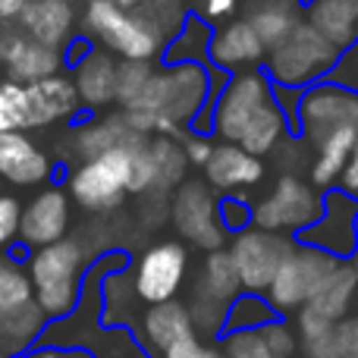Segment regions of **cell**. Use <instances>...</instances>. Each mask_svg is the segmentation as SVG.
I'll return each mask as SVG.
<instances>
[{
	"instance_id": "681fc988",
	"label": "cell",
	"mask_w": 358,
	"mask_h": 358,
	"mask_svg": "<svg viewBox=\"0 0 358 358\" xmlns=\"http://www.w3.org/2000/svg\"><path fill=\"white\" fill-rule=\"evenodd\" d=\"M63 358H94V352H88L82 346H66L63 349Z\"/></svg>"
},
{
	"instance_id": "cb8c5ba5",
	"label": "cell",
	"mask_w": 358,
	"mask_h": 358,
	"mask_svg": "<svg viewBox=\"0 0 358 358\" xmlns=\"http://www.w3.org/2000/svg\"><path fill=\"white\" fill-rule=\"evenodd\" d=\"M151 136H142V132L132 129V123L126 120V113H107L101 120H92V123L79 126V132L73 136V148L82 161L88 157H98L107 155V151H117V148H132V145L145 142Z\"/></svg>"
},
{
	"instance_id": "f907efd6",
	"label": "cell",
	"mask_w": 358,
	"mask_h": 358,
	"mask_svg": "<svg viewBox=\"0 0 358 358\" xmlns=\"http://www.w3.org/2000/svg\"><path fill=\"white\" fill-rule=\"evenodd\" d=\"M208 358H227V355H223V349H208Z\"/></svg>"
},
{
	"instance_id": "bcb514c9",
	"label": "cell",
	"mask_w": 358,
	"mask_h": 358,
	"mask_svg": "<svg viewBox=\"0 0 358 358\" xmlns=\"http://www.w3.org/2000/svg\"><path fill=\"white\" fill-rule=\"evenodd\" d=\"M29 0H0V22H19Z\"/></svg>"
},
{
	"instance_id": "74e56055",
	"label": "cell",
	"mask_w": 358,
	"mask_h": 358,
	"mask_svg": "<svg viewBox=\"0 0 358 358\" xmlns=\"http://www.w3.org/2000/svg\"><path fill=\"white\" fill-rule=\"evenodd\" d=\"M261 330H264V340H267V346H271L273 358H292L299 352V334L286 321L277 317V321H271Z\"/></svg>"
},
{
	"instance_id": "f1b7e54d",
	"label": "cell",
	"mask_w": 358,
	"mask_h": 358,
	"mask_svg": "<svg viewBox=\"0 0 358 358\" xmlns=\"http://www.w3.org/2000/svg\"><path fill=\"white\" fill-rule=\"evenodd\" d=\"M148 161H151V176H155V192L173 195L179 185L185 182L189 157H185L182 145L176 142V136H151L148 138Z\"/></svg>"
},
{
	"instance_id": "6da1fadb",
	"label": "cell",
	"mask_w": 358,
	"mask_h": 358,
	"mask_svg": "<svg viewBox=\"0 0 358 358\" xmlns=\"http://www.w3.org/2000/svg\"><path fill=\"white\" fill-rule=\"evenodd\" d=\"M210 69L201 63H170L151 76L145 94L129 107L126 120L142 136H176L182 126L198 123V113L210 107Z\"/></svg>"
},
{
	"instance_id": "d4e9b609",
	"label": "cell",
	"mask_w": 358,
	"mask_h": 358,
	"mask_svg": "<svg viewBox=\"0 0 358 358\" xmlns=\"http://www.w3.org/2000/svg\"><path fill=\"white\" fill-rule=\"evenodd\" d=\"M305 6H308V22L340 54L358 41V0H308Z\"/></svg>"
},
{
	"instance_id": "2e32d148",
	"label": "cell",
	"mask_w": 358,
	"mask_h": 358,
	"mask_svg": "<svg viewBox=\"0 0 358 358\" xmlns=\"http://www.w3.org/2000/svg\"><path fill=\"white\" fill-rule=\"evenodd\" d=\"M0 66H3L6 79L13 82H41L50 76H60V69L66 66V57L35 41L16 25V29L0 31Z\"/></svg>"
},
{
	"instance_id": "603a6c76",
	"label": "cell",
	"mask_w": 358,
	"mask_h": 358,
	"mask_svg": "<svg viewBox=\"0 0 358 358\" xmlns=\"http://www.w3.org/2000/svg\"><path fill=\"white\" fill-rule=\"evenodd\" d=\"M264 179V161L248 155L242 145L220 142L204 167V182L214 192H242Z\"/></svg>"
},
{
	"instance_id": "ab89813d",
	"label": "cell",
	"mask_w": 358,
	"mask_h": 358,
	"mask_svg": "<svg viewBox=\"0 0 358 358\" xmlns=\"http://www.w3.org/2000/svg\"><path fill=\"white\" fill-rule=\"evenodd\" d=\"M19 223H22V204H19V198L0 195V252L19 239Z\"/></svg>"
},
{
	"instance_id": "44dd1931",
	"label": "cell",
	"mask_w": 358,
	"mask_h": 358,
	"mask_svg": "<svg viewBox=\"0 0 358 358\" xmlns=\"http://www.w3.org/2000/svg\"><path fill=\"white\" fill-rule=\"evenodd\" d=\"M208 60L223 73H236V69H252L258 63H264L267 48L248 19H236V22L214 31Z\"/></svg>"
},
{
	"instance_id": "f6af8a7d",
	"label": "cell",
	"mask_w": 358,
	"mask_h": 358,
	"mask_svg": "<svg viewBox=\"0 0 358 358\" xmlns=\"http://www.w3.org/2000/svg\"><path fill=\"white\" fill-rule=\"evenodd\" d=\"M236 6H239V0H204V19H227L236 13Z\"/></svg>"
},
{
	"instance_id": "8fae6325",
	"label": "cell",
	"mask_w": 358,
	"mask_h": 358,
	"mask_svg": "<svg viewBox=\"0 0 358 358\" xmlns=\"http://www.w3.org/2000/svg\"><path fill=\"white\" fill-rule=\"evenodd\" d=\"M170 220L189 245L204 252L223 248L227 229L220 220V201L204 179H185L170 195Z\"/></svg>"
},
{
	"instance_id": "9a60e30c",
	"label": "cell",
	"mask_w": 358,
	"mask_h": 358,
	"mask_svg": "<svg viewBox=\"0 0 358 358\" xmlns=\"http://www.w3.org/2000/svg\"><path fill=\"white\" fill-rule=\"evenodd\" d=\"M296 242L321 248L336 261L352 258L358 248V198L343 189H330L324 195V214L302 229Z\"/></svg>"
},
{
	"instance_id": "7402d4cb",
	"label": "cell",
	"mask_w": 358,
	"mask_h": 358,
	"mask_svg": "<svg viewBox=\"0 0 358 358\" xmlns=\"http://www.w3.org/2000/svg\"><path fill=\"white\" fill-rule=\"evenodd\" d=\"M195 336V324H192L189 305L179 302V299H170V302H157L148 305L138 317V336L136 340L142 343L145 349L164 355L170 346Z\"/></svg>"
},
{
	"instance_id": "4fadbf2b",
	"label": "cell",
	"mask_w": 358,
	"mask_h": 358,
	"mask_svg": "<svg viewBox=\"0 0 358 358\" xmlns=\"http://www.w3.org/2000/svg\"><path fill=\"white\" fill-rule=\"evenodd\" d=\"M343 126H355L358 129V92L336 82H315V85L302 88L299 94V113H296V129L311 145H321L330 132L343 129Z\"/></svg>"
},
{
	"instance_id": "30bf717a",
	"label": "cell",
	"mask_w": 358,
	"mask_h": 358,
	"mask_svg": "<svg viewBox=\"0 0 358 358\" xmlns=\"http://www.w3.org/2000/svg\"><path fill=\"white\" fill-rule=\"evenodd\" d=\"M277 94H273V82L267 79V73L245 69V73L233 76V79H227V85L220 88V94L210 104V132H217L223 142H239L248 123Z\"/></svg>"
},
{
	"instance_id": "7dc6e473",
	"label": "cell",
	"mask_w": 358,
	"mask_h": 358,
	"mask_svg": "<svg viewBox=\"0 0 358 358\" xmlns=\"http://www.w3.org/2000/svg\"><path fill=\"white\" fill-rule=\"evenodd\" d=\"M22 358H63V349L60 346H41V349H31V352H25Z\"/></svg>"
},
{
	"instance_id": "f35d334b",
	"label": "cell",
	"mask_w": 358,
	"mask_h": 358,
	"mask_svg": "<svg viewBox=\"0 0 358 358\" xmlns=\"http://www.w3.org/2000/svg\"><path fill=\"white\" fill-rule=\"evenodd\" d=\"M220 220L227 233H242V229L252 227V204L239 195H227L220 201Z\"/></svg>"
},
{
	"instance_id": "c3c4849f",
	"label": "cell",
	"mask_w": 358,
	"mask_h": 358,
	"mask_svg": "<svg viewBox=\"0 0 358 358\" xmlns=\"http://www.w3.org/2000/svg\"><path fill=\"white\" fill-rule=\"evenodd\" d=\"M113 3H120L123 10H145V6H151L155 0H113Z\"/></svg>"
},
{
	"instance_id": "ffe728a7",
	"label": "cell",
	"mask_w": 358,
	"mask_h": 358,
	"mask_svg": "<svg viewBox=\"0 0 358 358\" xmlns=\"http://www.w3.org/2000/svg\"><path fill=\"white\" fill-rule=\"evenodd\" d=\"M76 22H79V3L76 0H29L16 25L35 41L63 50L73 41Z\"/></svg>"
},
{
	"instance_id": "52a82bcc",
	"label": "cell",
	"mask_w": 358,
	"mask_h": 358,
	"mask_svg": "<svg viewBox=\"0 0 358 358\" xmlns=\"http://www.w3.org/2000/svg\"><path fill=\"white\" fill-rule=\"evenodd\" d=\"M242 280L236 273V264L229 258L227 248L208 252L201 261L195 283H192V296H189V315L195 324V334H210V336H223L227 327V315L233 299L239 296Z\"/></svg>"
},
{
	"instance_id": "e0dca14e",
	"label": "cell",
	"mask_w": 358,
	"mask_h": 358,
	"mask_svg": "<svg viewBox=\"0 0 358 358\" xmlns=\"http://www.w3.org/2000/svg\"><path fill=\"white\" fill-rule=\"evenodd\" d=\"M69 217H73L69 192L57 189V185L41 189L22 208L19 239L29 248H48V245H54V242H63L69 233Z\"/></svg>"
},
{
	"instance_id": "7bdbcfd3",
	"label": "cell",
	"mask_w": 358,
	"mask_h": 358,
	"mask_svg": "<svg viewBox=\"0 0 358 358\" xmlns=\"http://www.w3.org/2000/svg\"><path fill=\"white\" fill-rule=\"evenodd\" d=\"M161 358H208V346H204L198 336H189V340L176 343V346H170Z\"/></svg>"
},
{
	"instance_id": "7c38bea8",
	"label": "cell",
	"mask_w": 358,
	"mask_h": 358,
	"mask_svg": "<svg viewBox=\"0 0 358 358\" xmlns=\"http://www.w3.org/2000/svg\"><path fill=\"white\" fill-rule=\"evenodd\" d=\"M292 248H296V239H289V236L248 227L233 236L227 252H229V258H233L236 273H239V280H242V289L267 292V286L273 283L280 264L289 258Z\"/></svg>"
},
{
	"instance_id": "ac0fdd59",
	"label": "cell",
	"mask_w": 358,
	"mask_h": 358,
	"mask_svg": "<svg viewBox=\"0 0 358 358\" xmlns=\"http://www.w3.org/2000/svg\"><path fill=\"white\" fill-rule=\"evenodd\" d=\"M117 73L120 60L104 48H88L73 66V85L82 107L104 110L107 104H117Z\"/></svg>"
},
{
	"instance_id": "5bb4252c",
	"label": "cell",
	"mask_w": 358,
	"mask_h": 358,
	"mask_svg": "<svg viewBox=\"0 0 358 358\" xmlns=\"http://www.w3.org/2000/svg\"><path fill=\"white\" fill-rule=\"evenodd\" d=\"M189 273V252L182 242H157L136 258L132 267V289L142 305L170 302L179 296Z\"/></svg>"
},
{
	"instance_id": "b9f144b4",
	"label": "cell",
	"mask_w": 358,
	"mask_h": 358,
	"mask_svg": "<svg viewBox=\"0 0 358 358\" xmlns=\"http://www.w3.org/2000/svg\"><path fill=\"white\" fill-rule=\"evenodd\" d=\"M182 148H185V157H189V164L192 167H208V161H210V155H214V148L217 145L210 142L204 132H195V136H189L182 142Z\"/></svg>"
},
{
	"instance_id": "d6a6232c",
	"label": "cell",
	"mask_w": 358,
	"mask_h": 358,
	"mask_svg": "<svg viewBox=\"0 0 358 358\" xmlns=\"http://www.w3.org/2000/svg\"><path fill=\"white\" fill-rule=\"evenodd\" d=\"M248 22L255 25V31L261 35L264 48L271 50V48H277L292 29H296L299 19H296V13H292V6L283 3V0H264L261 6L252 10Z\"/></svg>"
},
{
	"instance_id": "5b68a950",
	"label": "cell",
	"mask_w": 358,
	"mask_h": 358,
	"mask_svg": "<svg viewBox=\"0 0 358 358\" xmlns=\"http://www.w3.org/2000/svg\"><path fill=\"white\" fill-rule=\"evenodd\" d=\"M340 50L311 22H296V29L267 50V79L277 88H308L327 79L340 63Z\"/></svg>"
},
{
	"instance_id": "7a4b0ae2",
	"label": "cell",
	"mask_w": 358,
	"mask_h": 358,
	"mask_svg": "<svg viewBox=\"0 0 358 358\" xmlns=\"http://www.w3.org/2000/svg\"><path fill=\"white\" fill-rule=\"evenodd\" d=\"M79 22L85 38L117 54L120 60H155L170 38L151 6L123 10L113 0H82Z\"/></svg>"
},
{
	"instance_id": "3957f363",
	"label": "cell",
	"mask_w": 358,
	"mask_h": 358,
	"mask_svg": "<svg viewBox=\"0 0 358 358\" xmlns=\"http://www.w3.org/2000/svg\"><path fill=\"white\" fill-rule=\"evenodd\" d=\"M82 101L73 79L50 76L41 82L0 79V132H29L66 123L79 113Z\"/></svg>"
},
{
	"instance_id": "484cf974",
	"label": "cell",
	"mask_w": 358,
	"mask_h": 358,
	"mask_svg": "<svg viewBox=\"0 0 358 358\" xmlns=\"http://www.w3.org/2000/svg\"><path fill=\"white\" fill-rule=\"evenodd\" d=\"M44 327L48 315L35 299L19 308L0 311V358H22V352H29L31 343L44 334Z\"/></svg>"
},
{
	"instance_id": "9c48e42d",
	"label": "cell",
	"mask_w": 358,
	"mask_h": 358,
	"mask_svg": "<svg viewBox=\"0 0 358 358\" xmlns=\"http://www.w3.org/2000/svg\"><path fill=\"white\" fill-rule=\"evenodd\" d=\"M340 264L334 255L321 252L315 245H302L296 242V248L289 252V258L280 264L273 283L267 286V302L277 308V315H289L299 311L317 296V289L324 286V280L330 277V271Z\"/></svg>"
},
{
	"instance_id": "d6986e66",
	"label": "cell",
	"mask_w": 358,
	"mask_h": 358,
	"mask_svg": "<svg viewBox=\"0 0 358 358\" xmlns=\"http://www.w3.org/2000/svg\"><path fill=\"white\" fill-rule=\"evenodd\" d=\"M54 173L50 155L29 138V132H0V176L10 185H31L48 182Z\"/></svg>"
},
{
	"instance_id": "ee69618b",
	"label": "cell",
	"mask_w": 358,
	"mask_h": 358,
	"mask_svg": "<svg viewBox=\"0 0 358 358\" xmlns=\"http://www.w3.org/2000/svg\"><path fill=\"white\" fill-rule=\"evenodd\" d=\"M340 189L358 198V142H355L352 155H349L346 167H343V176H340Z\"/></svg>"
},
{
	"instance_id": "4dcf8cb0",
	"label": "cell",
	"mask_w": 358,
	"mask_h": 358,
	"mask_svg": "<svg viewBox=\"0 0 358 358\" xmlns=\"http://www.w3.org/2000/svg\"><path fill=\"white\" fill-rule=\"evenodd\" d=\"M299 346H302L305 358H334L336 349V321L324 317L311 305L299 308Z\"/></svg>"
},
{
	"instance_id": "83f0119b",
	"label": "cell",
	"mask_w": 358,
	"mask_h": 358,
	"mask_svg": "<svg viewBox=\"0 0 358 358\" xmlns=\"http://www.w3.org/2000/svg\"><path fill=\"white\" fill-rule=\"evenodd\" d=\"M358 296V267L346 264V261H340V264L330 271V277L324 280V286L317 289V296L311 299V308L321 311L324 317H330V321H346L349 311H352V302Z\"/></svg>"
},
{
	"instance_id": "836d02e7",
	"label": "cell",
	"mask_w": 358,
	"mask_h": 358,
	"mask_svg": "<svg viewBox=\"0 0 358 358\" xmlns=\"http://www.w3.org/2000/svg\"><path fill=\"white\" fill-rule=\"evenodd\" d=\"M210 38L214 31L208 29V22L198 16H185L182 29L173 35L167 48V60L170 63H198L201 57H208L210 50Z\"/></svg>"
},
{
	"instance_id": "f546056e",
	"label": "cell",
	"mask_w": 358,
	"mask_h": 358,
	"mask_svg": "<svg viewBox=\"0 0 358 358\" xmlns=\"http://www.w3.org/2000/svg\"><path fill=\"white\" fill-rule=\"evenodd\" d=\"M289 126H292L289 117L283 113L280 101L273 98L271 104H267L264 110L248 123V129L242 132V138L236 145H242V148H245L248 155H255V157H264V155H271L280 142H283V136L289 132Z\"/></svg>"
},
{
	"instance_id": "ba28073f",
	"label": "cell",
	"mask_w": 358,
	"mask_h": 358,
	"mask_svg": "<svg viewBox=\"0 0 358 358\" xmlns=\"http://www.w3.org/2000/svg\"><path fill=\"white\" fill-rule=\"evenodd\" d=\"M324 214V195L305 179L283 173L261 201L252 204V227L299 236Z\"/></svg>"
},
{
	"instance_id": "8992f818",
	"label": "cell",
	"mask_w": 358,
	"mask_h": 358,
	"mask_svg": "<svg viewBox=\"0 0 358 358\" xmlns=\"http://www.w3.org/2000/svg\"><path fill=\"white\" fill-rule=\"evenodd\" d=\"M145 142L82 161L66 179V192L73 195V201L82 204L85 210H92V214H110V210H117L123 204V198L129 195L132 157H136V151Z\"/></svg>"
},
{
	"instance_id": "1f68e13d",
	"label": "cell",
	"mask_w": 358,
	"mask_h": 358,
	"mask_svg": "<svg viewBox=\"0 0 358 358\" xmlns=\"http://www.w3.org/2000/svg\"><path fill=\"white\" fill-rule=\"evenodd\" d=\"M277 308L267 302L264 292H239L229 305L227 315V327L223 334H233V330H261L271 321H277Z\"/></svg>"
},
{
	"instance_id": "e575fe53",
	"label": "cell",
	"mask_w": 358,
	"mask_h": 358,
	"mask_svg": "<svg viewBox=\"0 0 358 358\" xmlns=\"http://www.w3.org/2000/svg\"><path fill=\"white\" fill-rule=\"evenodd\" d=\"M155 73H157L155 60H120V73H117V104H120V110H129V107L142 98Z\"/></svg>"
},
{
	"instance_id": "d590c367",
	"label": "cell",
	"mask_w": 358,
	"mask_h": 358,
	"mask_svg": "<svg viewBox=\"0 0 358 358\" xmlns=\"http://www.w3.org/2000/svg\"><path fill=\"white\" fill-rule=\"evenodd\" d=\"M31 299H35V292H31L29 271H22V264L16 258L0 255V311L19 308Z\"/></svg>"
},
{
	"instance_id": "4316f807",
	"label": "cell",
	"mask_w": 358,
	"mask_h": 358,
	"mask_svg": "<svg viewBox=\"0 0 358 358\" xmlns=\"http://www.w3.org/2000/svg\"><path fill=\"white\" fill-rule=\"evenodd\" d=\"M355 142H358V129L355 126H343V129L330 132V136L317 145V155H315V161H311V185H315L317 192L336 189Z\"/></svg>"
},
{
	"instance_id": "277c9868",
	"label": "cell",
	"mask_w": 358,
	"mask_h": 358,
	"mask_svg": "<svg viewBox=\"0 0 358 358\" xmlns=\"http://www.w3.org/2000/svg\"><path fill=\"white\" fill-rule=\"evenodd\" d=\"M85 245L79 239H63L48 248H35L29 258V280L35 302L48 315V321H60V317L73 315L82 305V292H85Z\"/></svg>"
},
{
	"instance_id": "60d3db41",
	"label": "cell",
	"mask_w": 358,
	"mask_h": 358,
	"mask_svg": "<svg viewBox=\"0 0 358 358\" xmlns=\"http://www.w3.org/2000/svg\"><path fill=\"white\" fill-rule=\"evenodd\" d=\"M334 358H358V311L336 324V349Z\"/></svg>"
},
{
	"instance_id": "8d00e7d4",
	"label": "cell",
	"mask_w": 358,
	"mask_h": 358,
	"mask_svg": "<svg viewBox=\"0 0 358 358\" xmlns=\"http://www.w3.org/2000/svg\"><path fill=\"white\" fill-rule=\"evenodd\" d=\"M223 355L227 358H273L264 340V330H233L223 334Z\"/></svg>"
}]
</instances>
